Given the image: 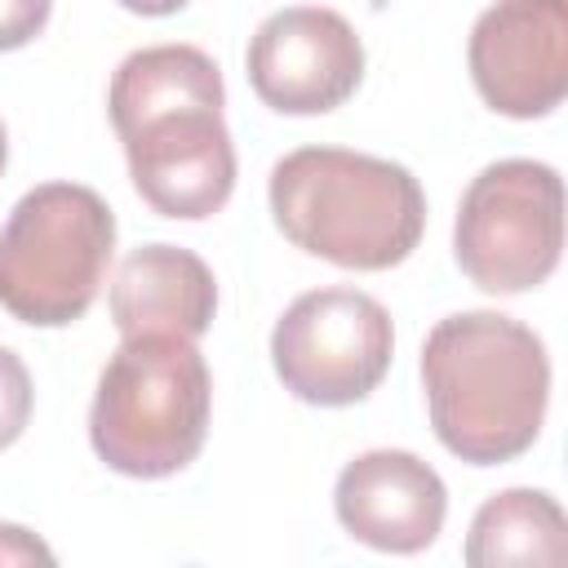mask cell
I'll return each mask as SVG.
<instances>
[{"instance_id": "obj_1", "label": "cell", "mask_w": 568, "mask_h": 568, "mask_svg": "<svg viewBox=\"0 0 568 568\" xmlns=\"http://www.w3.org/2000/svg\"><path fill=\"white\" fill-rule=\"evenodd\" d=\"M422 386L430 426L453 457L470 466L515 462L546 422V342L501 311L448 315L426 333Z\"/></svg>"}, {"instance_id": "obj_2", "label": "cell", "mask_w": 568, "mask_h": 568, "mask_svg": "<svg viewBox=\"0 0 568 568\" xmlns=\"http://www.w3.org/2000/svg\"><path fill=\"white\" fill-rule=\"evenodd\" d=\"M271 213L284 240L311 257L346 271H390L426 231V191L395 160L297 146L271 169Z\"/></svg>"}, {"instance_id": "obj_3", "label": "cell", "mask_w": 568, "mask_h": 568, "mask_svg": "<svg viewBox=\"0 0 568 568\" xmlns=\"http://www.w3.org/2000/svg\"><path fill=\"white\" fill-rule=\"evenodd\" d=\"M213 377L191 337H124L89 408L93 453L129 479H164L186 470L209 435Z\"/></svg>"}, {"instance_id": "obj_4", "label": "cell", "mask_w": 568, "mask_h": 568, "mask_svg": "<svg viewBox=\"0 0 568 568\" xmlns=\"http://www.w3.org/2000/svg\"><path fill=\"white\" fill-rule=\"evenodd\" d=\"M115 213L93 186L40 182L0 226V306L36 328L75 324L102 293Z\"/></svg>"}, {"instance_id": "obj_5", "label": "cell", "mask_w": 568, "mask_h": 568, "mask_svg": "<svg viewBox=\"0 0 568 568\" xmlns=\"http://www.w3.org/2000/svg\"><path fill=\"white\" fill-rule=\"evenodd\" d=\"M564 253V182L541 160H497L479 169L457 204L453 257L484 293H528L546 284Z\"/></svg>"}, {"instance_id": "obj_6", "label": "cell", "mask_w": 568, "mask_h": 568, "mask_svg": "<svg viewBox=\"0 0 568 568\" xmlns=\"http://www.w3.org/2000/svg\"><path fill=\"white\" fill-rule=\"evenodd\" d=\"M395 355L386 306L359 288L302 293L271 333V364L288 395L315 408L368 399Z\"/></svg>"}, {"instance_id": "obj_7", "label": "cell", "mask_w": 568, "mask_h": 568, "mask_svg": "<svg viewBox=\"0 0 568 568\" xmlns=\"http://www.w3.org/2000/svg\"><path fill=\"white\" fill-rule=\"evenodd\" d=\"M253 93L280 115H324L364 80V44L355 27L324 4L275 9L244 53Z\"/></svg>"}, {"instance_id": "obj_8", "label": "cell", "mask_w": 568, "mask_h": 568, "mask_svg": "<svg viewBox=\"0 0 568 568\" xmlns=\"http://www.w3.org/2000/svg\"><path fill=\"white\" fill-rule=\"evenodd\" d=\"M138 195L178 222L213 217L235 191V146L222 106L195 102L155 111L115 133Z\"/></svg>"}, {"instance_id": "obj_9", "label": "cell", "mask_w": 568, "mask_h": 568, "mask_svg": "<svg viewBox=\"0 0 568 568\" xmlns=\"http://www.w3.org/2000/svg\"><path fill=\"white\" fill-rule=\"evenodd\" d=\"M466 62L497 115H550L568 93V0L488 4L470 27Z\"/></svg>"}, {"instance_id": "obj_10", "label": "cell", "mask_w": 568, "mask_h": 568, "mask_svg": "<svg viewBox=\"0 0 568 568\" xmlns=\"http://www.w3.org/2000/svg\"><path fill=\"white\" fill-rule=\"evenodd\" d=\"M333 510L355 541L386 555H417L435 546L444 528L448 488L417 453L373 448L342 466L333 484Z\"/></svg>"}, {"instance_id": "obj_11", "label": "cell", "mask_w": 568, "mask_h": 568, "mask_svg": "<svg viewBox=\"0 0 568 568\" xmlns=\"http://www.w3.org/2000/svg\"><path fill=\"white\" fill-rule=\"evenodd\" d=\"M213 311H217V280L209 262L178 244L133 248L111 280V320L120 337L173 333L195 342L200 333H209Z\"/></svg>"}, {"instance_id": "obj_12", "label": "cell", "mask_w": 568, "mask_h": 568, "mask_svg": "<svg viewBox=\"0 0 568 568\" xmlns=\"http://www.w3.org/2000/svg\"><path fill=\"white\" fill-rule=\"evenodd\" d=\"M222 106L226 89H222V71L217 62L195 49V44H151L129 53L106 89V106H111V124L115 133L155 115V111H173V106Z\"/></svg>"}, {"instance_id": "obj_13", "label": "cell", "mask_w": 568, "mask_h": 568, "mask_svg": "<svg viewBox=\"0 0 568 568\" xmlns=\"http://www.w3.org/2000/svg\"><path fill=\"white\" fill-rule=\"evenodd\" d=\"M568 559V519L564 506L541 488H506L488 497L466 532V564L506 568V564H564Z\"/></svg>"}, {"instance_id": "obj_14", "label": "cell", "mask_w": 568, "mask_h": 568, "mask_svg": "<svg viewBox=\"0 0 568 568\" xmlns=\"http://www.w3.org/2000/svg\"><path fill=\"white\" fill-rule=\"evenodd\" d=\"M31 404H36V390H31L27 364L9 346H0V448L18 444V435L31 422Z\"/></svg>"}, {"instance_id": "obj_15", "label": "cell", "mask_w": 568, "mask_h": 568, "mask_svg": "<svg viewBox=\"0 0 568 568\" xmlns=\"http://www.w3.org/2000/svg\"><path fill=\"white\" fill-rule=\"evenodd\" d=\"M53 13V0H0V53L31 44Z\"/></svg>"}, {"instance_id": "obj_16", "label": "cell", "mask_w": 568, "mask_h": 568, "mask_svg": "<svg viewBox=\"0 0 568 568\" xmlns=\"http://www.w3.org/2000/svg\"><path fill=\"white\" fill-rule=\"evenodd\" d=\"M13 564H53V550L22 524H0V568Z\"/></svg>"}, {"instance_id": "obj_17", "label": "cell", "mask_w": 568, "mask_h": 568, "mask_svg": "<svg viewBox=\"0 0 568 568\" xmlns=\"http://www.w3.org/2000/svg\"><path fill=\"white\" fill-rule=\"evenodd\" d=\"M129 13H142V18H169L178 9H186L191 0H120Z\"/></svg>"}, {"instance_id": "obj_18", "label": "cell", "mask_w": 568, "mask_h": 568, "mask_svg": "<svg viewBox=\"0 0 568 568\" xmlns=\"http://www.w3.org/2000/svg\"><path fill=\"white\" fill-rule=\"evenodd\" d=\"M4 160H9V138H4V120H0V173H4Z\"/></svg>"}]
</instances>
